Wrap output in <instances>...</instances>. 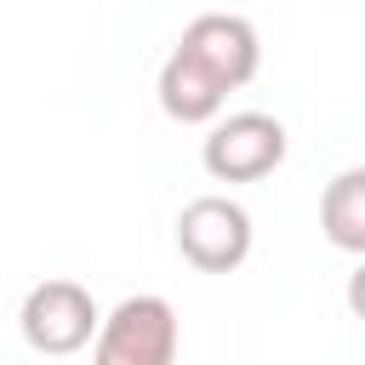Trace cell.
<instances>
[{
  "label": "cell",
  "mask_w": 365,
  "mask_h": 365,
  "mask_svg": "<svg viewBox=\"0 0 365 365\" xmlns=\"http://www.w3.org/2000/svg\"><path fill=\"white\" fill-rule=\"evenodd\" d=\"M177 308L154 291H137L114 302L91 336V365H177Z\"/></svg>",
  "instance_id": "cell-1"
},
{
  "label": "cell",
  "mask_w": 365,
  "mask_h": 365,
  "mask_svg": "<svg viewBox=\"0 0 365 365\" xmlns=\"http://www.w3.org/2000/svg\"><path fill=\"white\" fill-rule=\"evenodd\" d=\"M285 125L262 108H240V114H222L211 120L205 143H200V165L217 177V182H262L268 171L285 165Z\"/></svg>",
  "instance_id": "cell-2"
},
{
  "label": "cell",
  "mask_w": 365,
  "mask_h": 365,
  "mask_svg": "<svg viewBox=\"0 0 365 365\" xmlns=\"http://www.w3.org/2000/svg\"><path fill=\"white\" fill-rule=\"evenodd\" d=\"M97 325H103V314H97V302H91V291L80 279H40V285H29V297L17 308L23 342L34 354H46V359L80 354L97 336Z\"/></svg>",
  "instance_id": "cell-3"
},
{
  "label": "cell",
  "mask_w": 365,
  "mask_h": 365,
  "mask_svg": "<svg viewBox=\"0 0 365 365\" xmlns=\"http://www.w3.org/2000/svg\"><path fill=\"white\" fill-rule=\"evenodd\" d=\"M251 240H257L251 211L228 194H200L177 211V251L200 274H234L251 257Z\"/></svg>",
  "instance_id": "cell-4"
},
{
  "label": "cell",
  "mask_w": 365,
  "mask_h": 365,
  "mask_svg": "<svg viewBox=\"0 0 365 365\" xmlns=\"http://www.w3.org/2000/svg\"><path fill=\"white\" fill-rule=\"evenodd\" d=\"M177 51L194 57L222 91L251 86L257 68H262V40H257V29H251L245 17H234V11H200V17L182 29Z\"/></svg>",
  "instance_id": "cell-5"
},
{
  "label": "cell",
  "mask_w": 365,
  "mask_h": 365,
  "mask_svg": "<svg viewBox=\"0 0 365 365\" xmlns=\"http://www.w3.org/2000/svg\"><path fill=\"white\" fill-rule=\"evenodd\" d=\"M154 91H160L165 120H177V125H211V120H222V103H228V91H222L194 57H182L177 46H171V57L160 63Z\"/></svg>",
  "instance_id": "cell-6"
},
{
  "label": "cell",
  "mask_w": 365,
  "mask_h": 365,
  "mask_svg": "<svg viewBox=\"0 0 365 365\" xmlns=\"http://www.w3.org/2000/svg\"><path fill=\"white\" fill-rule=\"evenodd\" d=\"M319 234L348 251V257H365V165H348L325 182L319 194Z\"/></svg>",
  "instance_id": "cell-7"
},
{
  "label": "cell",
  "mask_w": 365,
  "mask_h": 365,
  "mask_svg": "<svg viewBox=\"0 0 365 365\" xmlns=\"http://www.w3.org/2000/svg\"><path fill=\"white\" fill-rule=\"evenodd\" d=\"M342 297H348V314L365 319V257H359V268L348 274V291H342Z\"/></svg>",
  "instance_id": "cell-8"
}]
</instances>
